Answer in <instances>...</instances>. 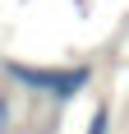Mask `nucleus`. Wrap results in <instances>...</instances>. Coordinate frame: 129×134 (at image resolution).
Returning <instances> with one entry per match:
<instances>
[{
    "label": "nucleus",
    "instance_id": "nucleus-2",
    "mask_svg": "<svg viewBox=\"0 0 129 134\" xmlns=\"http://www.w3.org/2000/svg\"><path fill=\"white\" fill-rule=\"evenodd\" d=\"M106 130H111V107H97V111H92V120H88V130H83V134H106Z\"/></svg>",
    "mask_w": 129,
    "mask_h": 134
},
{
    "label": "nucleus",
    "instance_id": "nucleus-1",
    "mask_svg": "<svg viewBox=\"0 0 129 134\" xmlns=\"http://www.w3.org/2000/svg\"><path fill=\"white\" fill-rule=\"evenodd\" d=\"M5 79L19 83L23 93H42V97H55V102H74L83 88L92 83V65H28V60H14L5 55L0 60Z\"/></svg>",
    "mask_w": 129,
    "mask_h": 134
},
{
    "label": "nucleus",
    "instance_id": "nucleus-3",
    "mask_svg": "<svg viewBox=\"0 0 129 134\" xmlns=\"http://www.w3.org/2000/svg\"><path fill=\"white\" fill-rule=\"evenodd\" d=\"M0 134H9V97L0 93Z\"/></svg>",
    "mask_w": 129,
    "mask_h": 134
}]
</instances>
